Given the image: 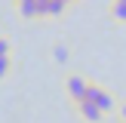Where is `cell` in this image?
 Segmentation results:
<instances>
[{
    "label": "cell",
    "instance_id": "6da1fadb",
    "mask_svg": "<svg viewBox=\"0 0 126 123\" xmlns=\"http://www.w3.org/2000/svg\"><path fill=\"white\" fill-rule=\"evenodd\" d=\"M86 98L89 102H95L98 108L108 114V111H114V98H111V92H105L102 86H95V83H89V92H86Z\"/></svg>",
    "mask_w": 126,
    "mask_h": 123
},
{
    "label": "cell",
    "instance_id": "7a4b0ae2",
    "mask_svg": "<svg viewBox=\"0 0 126 123\" xmlns=\"http://www.w3.org/2000/svg\"><path fill=\"white\" fill-rule=\"evenodd\" d=\"M65 86H68V95H71L74 102H83V98H86V92H89V80L77 77V74H71Z\"/></svg>",
    "mask_w": 126,
    "mask_h": 123
},
{
    "label": "cell",
    "instance_id": "3957f363",
    "mask_svg": "<svg viewBox=\"0 0 126 123\" xmlns=\"http://www.w3.org/2000/svg\"><path fill=\"white\" fill-rule=\"evenodd\" d=\"M77 108H80V114H83V120H89V123H98L105 117V111L98 108L95 102H89V98H83V102H77Z\"/></svg>",
    "mask_w": 126,
    "mask_h": 123
},
{
    "label": "cell",
    "instance_id": "277c9868",
    "mask_svg": "<svg viewBox=\"0 0 126 123\" xmlns=\"http://www.w3.org/2000/svg\"><path fill=\"white\" fill-rule=\"evenodd\" d=\"M18 3V12H22L25 18H40V6H37V0H16Z\"/></svg>",
    "mask_w": 126,
    "mask_h": 123
},
{
    "label": "cell",
    "instance_id": "5b68a950",
    "mask_svg": "<svg viewBox=\"0 0 126 123\" xmlns=\"http://www.w3.org/2000/svg\"><path fill=\"white\" fill-rule=\"evenodd\" d=\"M65 0H49V6H46V18H59L62 12H65Z\"/></svg>",
    "mask_w": 126,
    "mask_h": 123
},
{
    "label": "cell",
    "instance_id": "8992f818",
    "mask_svg": "<svg viewBox=\"0 0 126 123\" xmlns=\"http://www.w3.org/2000/svg\"><path fill=\"white\" fill-rule=\"evenodd\" d=\"M9 71H12V59H9V55H3V59H0V80L9 77Z\"/></svg>",
    "mask_w": 126,
    "mask_h": 123
},
{
    "label": "cell",
    "instance_id": "52a82bcc",
    "mask_svg": "<svg viewBox=\"0 0 126 123\" xmlns=\"http://www.w3.org/2000/svg\"><path fill=\"white\" fill-rule=\"evenodd\" d=\"M111 12H114V18H117V22H126V3H120V0H117Z\"/></svg>",
    "mask_w": 126,
    "mask_h": 123
},
{
    "label": "cell",
    "instance_id": "ba28073f",
    "mask_svg": "<svg viewBox=\"0 0 126 123\" xmlns=\"http://www.w3.org/2000/svg\"><path fill=\"white\" fill-rule=\"evenodd\" d=\"M52 59L59 62V65H62V62H68V46H55V49H52Z\"/></svg>",
    "mask_w": 126,
    "mask_h": 123
},
{
    "label": "cell",
    "instance_id": "9c48e42d",
    "mask_svg": "<svg viewBox=\"0 0 126 123\" xmlns=\"http://www.w3.org/2000/svg\"><path fill=\"white\" fill-rule=\"evenodd\" d=\"M3 55H12V43L6 40V37H0V59Z\"/></svg>",
    "mask_w": 126,
    "mask_h": 123
},
{
    "label": "cell",
    "instance_id": "30bf717a",
    "mask_svg": "<svg viewBox=\"0 0 126 123\" xmlns=\"http://www.w3.org/2000/svg\"><path fill=\"white\" fill-rule=\"evenodd\" d=\"M120 117H123V120H126V105H123V108H120Z\"/></svg>",
    "mask_w": 126,
    "mask_h": 123
},
{
    "label": "cell",
    "instance_id": "8fae6325",
    "mask_svg": "<svg viewBox=\"0 0 126 123\" xmlns=\"http://www.w3.org/2000/svg\"><path fill=\"white\" fill-rule=\"evenodd\" d=\"M65 3H74V0H65Z\"/></svg>",
    "mask_w": 126,
    "mask_h": 123
},
{
    "label": "cell",
    "instance_id": "7c38bea8",
    "mask_svg": "<svg viewBox=\"0 0 126 123\" xmlns=\"http://www.w3.org/2000/svg\"><path fill=\"white\" fill-rule=\"evenodd\" d=\"M120 3H126V0H120Z\"/></svg>",
    "mask_w": 126,
    "mask_h": 123
}]
</instances>
